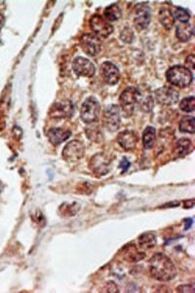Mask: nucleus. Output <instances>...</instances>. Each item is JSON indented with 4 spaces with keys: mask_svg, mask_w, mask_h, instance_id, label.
Segmentation results:
<instances>
[{
    "mask_svg": "<svg viewBox=\"0 0 195 293\" xmlns=\"http://www.w3.org/2000/svg\"><path fill=\"white\" fill-rule=\"evenodd\" d=\"M152 278L160 282H168L177 276V269L173 261L163 253L154 254L149 263Z\"/></svg>",
    "mask_w": 195,
    "mask_h": 293,
    "instance_id": "1",
    "label": "nucleus"
},
{
    "mask_svg": "<svg viewBox=\"0 0 195 293\" xmlns=\"http://www.w3.org/2000/svg\"><path fill=\"white\" fill-rule=\"evenodd\" d=\"M124 251H125V254H124L125 258L131 262H136V261L142 260L146 256V254L144 252L139 251L134 245L127 246L126 248H124Z\"/></svg>",
    "mask_w": 195,
    "mask_h": 293,
    "instance_id": "21",
    "label": "nucleus"
},
{
    "mask_svg": "<svg viewBox=\"0 0 195 293\" xmlns=\"http://www.w3.org/2000/svg\"><path fill=\"white\" fill-rule=\"evenodd\" d=\"M171 11L174 19H177L182 23H188V21L191 20V13L185 8L174 7Z\"/></svg>",
    "mask_w": 195,
    "mask_h": 293,
    "instance_id": "25",
    "label": "nucleus"
},
{
    "mask_svg": "<svg viewBox=\"0 0 195 293\" xmlns=\"http://www.w3.org/2000/svg\"><path fill=\"white\" fill-rule=\"evenodd\" d=\"M104 125L105 127L110 131V132H115L119 129L120 127V112L119 108L117 105H109L106 108L104 112Z\"/></svg>",
    "mask_w": 195,
    "mask_h": 293,
    "instance_id": "7",
    "label": "nucleus"
},
{
    "mask_svg": "<svg viewBox=\"0 0 195 293\" xmlns=\"http://www.w3.org/2000/svg\"><path fill=\"white\" fill-rule=\"evenodd\" d=\"M100 72L104 81L108 85H115L120 79V71L118 67L110 62H105L102 63Z\"/></svg>",
    "mask_w": 195,
    "mask_h": 293,
    "instance_id": "10",
    "label": "nucleus"
},
{
    "mask_svg": "<svg viewBox=\"0 0 195 293\" xmlns=\"http://www.w3.org/2000/svg\"><path fill=\"white\" fill-rule=\"evenodd\" d=\"M134 38V33L129 27H125L121 32V39L125 42H132Z\"/></svg>",
    "mask_w": 195,
    "mask_h": 293,
    "instance_id": "27",
    "label": "nucleus"
},
{
    "mask_svg": "<svg viewBox=\"0 0 195 293\" xmlns=\"http://www.w3.org/2000/svg\"><path fill=\"white\" fill-rule=\"evenodd\" d=\"M180 108L185 112H193L195 109V97H189L184 99L180 103Z\"/></svg>",
    "mask_w": 195,
    "mask_h": 293,
    "instance_id": "26",
    "label": "nucleus"
},
{
    "mask_svg": "<svg viewBox=\"0 0 195 293\" xmlns=\"http://www.w3.org/2000/svg\"><path fill=\"white\" fill-rule=\"evenodd\" d=\"M141 97V92L135 87H128L121 93L119 104L123 112L128 117H130L134 113L135 107L140 103Z\"/></svg>",
    "mask_w": 195,
    "mask_h": 293,
    "instance_id": "3",
    "label": "nucleus"
},
{
    "mask_svg": "<svg viewBox=\"0 0 195 293\" xmlns=\"http://www.w3.org/2000/svg\"><path fill=\"white\" fill-rule=\"evenodd\" d=\"M90 167L98 175H105L110 169V160L105 154H96L90 161Z\"/></svg>",
    "mask_w": 195,
    "mask_h": 293,
    "instance_id": "12",
    "label": "nucleus"
},
{
    "mask_svg": "<svg viewBox=\"0 0 195 293\" xmlns=\"http://www.w3.org/2000/svg\"><path fill=\"white\" fill-rule=\"evenodd\" d=\"M122 12L121 9L119 8V6L117 4H112L108 7L106 8L105 12H104V16L105 19L109 22V21H118L121 18Z\"/></svg>",
    "mask_w": 195,
    "mask_h": 293,
    "instance_id": "19",
    "label": "nucleus"
},
{
    "mask_svg": "<svg viewBox=\"0 0 195 293\" xmlns=\"http://www.w3.org/2000/svg\"><path fill=\"white\" fill-rule=\"evenodd\" d=\"M117 142H118L119 146L122 147L124 150L129 151V150H132L135 148L137 145V142H138V138L134 132L124 131L118 135Z\"/></svg>",
    "mask_w": 195,
    "mask_h": 293,
    "instance_id": "16",
    "label": "nucleus"
},
{
    "mask_svg": "<svg viewBox=\"0 0 195 293\" xmlns=\"http://www.w3.org/2000/svg\"><path fill=\"white\" fill-rule=\"evenodd\" d=\"M4 23H5V17L0 13V30H1V28L3 27Z\"/></svg>",
    "mask_w": 195,
    "mask_h": 293,
    "instance_id": "31",
    "label": "nucleus"
},
{
    "mask_svg": "<svg viewBox=\"0 0 195 293\" xmlns=\"http://www.w3.org/2000/svg\"><path fill=\"white\" fill-rule=\"evenodd\" d=\"M139 245L143 250L152 249L156 246V237L152 233H145L139 237Z\"/></svg>",
    "mask_w": 195,
    "mask_h": 293,
    "instance_id": "20",
    "label": "nucleus"
},
{
    "mask_svg": "<svg viewBox=\"0 0 195 293\" xmlns=\"http://www.w3.org/2000/svg\"><path fill=\"white\" fill-rule=\"evenodd\" d=\"M180 131L184 133L194 134L195 132V119L194 116H185L179 124Z\"/></svg>",
    "mask_w": 195,
    "mask_h": 293,
    "instance_id": "24",
    "label": "nucleus"
},
{
    "mask_svg": "<svg viewBox=\"0 0 195 293\" xmlns=\"http://www.w3.org/2000/svg\"><path fill=\"white\" fill-rule=\"evenodd\" d=\"M151 22V10L146 3L137 6L134 16V23L137 29L143 30L149 26Z\"/></svg>",
    "mask_w": 195,
    "mask_h": 293,
    "instance_id": "13",
    "label": "nucleus"
},
{
    "mask_svg": "<svg viewBox=\"0 0 195 293\" xmlns=\"http://www.w3.org/2000/svg\"><path fill=\"white\" fill-rule=\"evenodd\" d=\"M84 146L78 141H72L68 143L62 152L63 158L67 162H77L84 156Z\"/></svg>",
    "mask_w": 195,
    "mask_h": 293,
    "instance_id": "8",
    "label": "nucleus"
},
{
    "mask_svg": "<svg viewBox=\"0 0 195 293\" xmlns=\"http://www.w3.org/2000/svg\"><path fill=\"white\" fill-rule=\"evenodd\" d=\"M0 5H4V2H2V1H0Z\"/></svg>",
    "mask_w": 195,
    "mask_h": 293,
    "instance_id": "32",
    "label": "nucleus"
},
{
    "mask_svg": "<svg viewBox=\"0 0 195 293\" xmlns=\"http://www.w3.org/2000/svg\"><path fill=\"white\" fill-rule=\"evenodd\" d=\"M80 45L82 50L91 57L97 56L102 50L101 39L93 33H86L82 35L80 38Z\"/></svg>",
    "mask_w": 195,
    "mask_h": 293,
    "instance_id": "6",
    "label": "nucleus"
},
{
    "mask_svg": "<svg viewBox=\"0 0 195 293\" xmlns=\"http://www.w3.org/2000/svg\"><path fill=\"white\" fill-rule=\"evenodd\" d=\"M159 21L166 29H171L175 21L171 9H169L168 7H162L159 11Z\"/></svg>",
    "mask_w": 195,
    "mask_h": 293,
    "instance_id": "18",
    "label": "nucleus"
},
{
    "mask_svg": "<svg viewBox=\"0 0 195 293\" xmlns=\"http://www.w3.org/2000/svg\"><path fill=\"white\" fill-rule=\"evenodd\" d=\"M176 35L183 42L189 41L194 35V25L191 23H182L177 26Z\"/></svg>",
    "mask_w": 195,
    "mask_h": 293,
    "instance_id": "17",
    "label": "nucleus"
},
{
    "mask_svg": "<svg viewBox=\"0 0 195 293\" xmlns=\"http://www.w3.org/2000/svg\"><path fill=\"white\" fill-rule=\"evenodd\" d=\"M120 167H122V169H123V171H127V169L129 168V167H130V163L128 162V160H126V159H123V161L121 162V164H120Z\"/></svg>",
    "mask_w": 195,
    "mask_h": 293,
    "instance_id": "30",
    "label": "nucleus"
},
{
    "mask_svg": "<svg viewBox=\"0 0 195 293\" xmlns=\"http://www.w3.org/2000/svg\"><path fill=\"white\" fill-rule=\"evenodd\" d=\"M175 150L178 156L183 157L193 150V144L189 139H181L177 142Z\"/></svg>",
    "mask_w": 195,
    "mask_h": 293,
    "instance_id": "22",
    "label": "nucleus"
},
{
    "mask_svg": "<svg viewBox=\"0 0 195 293\" xmlns=\"http://www.w3.org/2000/svg\"><path fill=\"white\" fill-rule=\"evenodd\" d=\"M178 293H195V286L192 285H184V286H180L177 289Z\"/></svg>",
    "mask_w": 195,
    "mask_h": 293,
    "instance_id": "29",
    "label": "nucleus"
},
{
    "mask_svg": "<svg viewBox=\"0 0 195 293\" xmlns=\"http://www.w3.org/2000/svg\"><path fill=\"white\" fill-rule=\"evenodd\" d=\"M101 105L95 98H88L82 105L80 117L83 122L91 124L97 122L100 118Z\"/></svg>",
    "mask_w": 195,
    "mask_h": 293,
    "instance_id": "4",
    "label": "nucleus"
},
{
    "mask_svg": "<svg viewBox=\"0 0 195 293\" xmlns=\"http://www.w3.org/2000/svg\"><path fill=\"white\" fill-rule=\"evenodd\" d=\"M186 65H187V68L190 69L191 71L194 70L195 67V57L194 54L190 55L187 60H186Z\"/></svg>",
    "mask_w": 195,
    "mask_h": 293,
    "instance_id": "28",
    "label": "nucleus"
},
{
    "mask_svg": "<svg viewBox=\"0 0 195 293\" xmlns=\"http://www.w3.org/2000/svg\"><path fill=\"white\" fill-rule=\"evenodd\" d=\"M155 136L156 132L155 129L152 127H148L144 134H143V144L146 149H151L155 143Z\"/></svg>",
    "mask_w": 195,
    "mask_h": 293,
    "instance_id": "23",
    "label": "nucleus"
},
{
    "mask_svg": "<svg viewBox=\"0 0 195 293\" xmlns=\"http://www.w3.org/2000/svg\"><path fill=\"white\" fill-rule=\"evenodd\" d=\"M74 107L71 102L65 100L55 104L50 111L52 118H69L72 116Z\"/></svg>",
    "mask_w": 195,
    "mask_h": 293,
    "instance_id": "14",
    "label": "nucleus"
},
{
    "mask_svg": "<svg viewBox=\"0 0 195 293\" xmlns=\"http://www.w3.org/2000/svg\"><path fill=\"white\" fill-rule=\"evenodd\" d=\"M155 98L162 105H174L179 102L180 95L170 87H162L155 91Z\"/></svg>",
    "mask_w": 195,
    "mask_h": 293,
    "instance_id": "11",
    "label": "nucleus"
},
{
    "mask_svg": "<svg viewBox=\"0 0 195 293\" xmlns=\"http://www.w3.org/2000/svg\"><path fill=\"white\" fill-rule=\"evenodd\" d=\"M166 77L170 84L181 89L190 86L194 79L192 71L182 65H175L169 68L166 73Z\"/></svg>",
    "mask_w": 195,
    "mask_h": 293,
    "instance_id": "2",
    "label": "nucleus"
},
{
    "mask_svg": "<svg viewBox=\"0 0 195 293\" xmlns=\"http://www.w3.org/2000/svg\"><path fill=\"white\" fill-rule=\"evenodd\" d=\"M90 27L99 38H107L113 31V26L100 15H94L91 18Z\"/></svg>",
    "mask_w": 195,
    "mask_h": 293,
    "instance_id": "5",
    "label": "nucleus"
},
{
    "mask_svg": "<svg viewBox=\"0 0 195 293\" xmlns=\"http://www.w3.org/2000/svg\"><path fill=\"white\" fill-rule=\"evenodd\" d=\"M71 136V132L62 129V128H52L47 132V137L49 142L53 146L61 145L63 142L66 141Z\"/></svg>",
    "mask_w": 195,
    "mask_h": 293,
    "instance_id": "15",
    "label": "nucleus"
},
{
    "mask_svg": "<svg viewBox=\"0 0 195 293\" xmlns=\"http://www.w3.org/2000/svg\"><path fill=\"white\" fill-rule=\"evenodd\" d=\"M72 69L76 75L83 77H93L96 73V67L94 63L82 57H78L73 61Z\"/></svg>",
    "mask_w": 195,
    "mask_h": 293,
    "instance_id": "9",
    "label": "nucleus"
}]
</instances>
